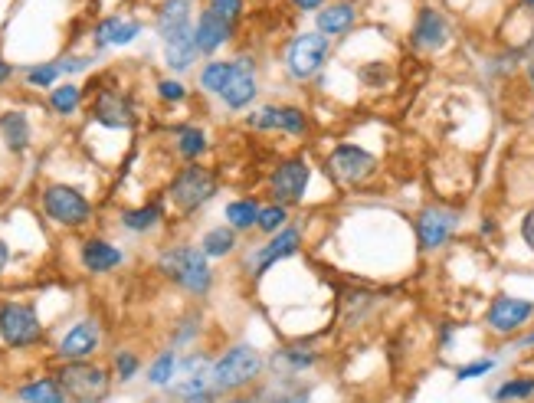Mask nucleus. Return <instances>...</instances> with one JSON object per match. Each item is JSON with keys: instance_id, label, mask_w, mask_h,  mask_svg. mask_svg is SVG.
<instances>
[{"instance_id": "obj_1", "label": "nucleus", "mask_w": 534, "mask_h": 403, "mask_svg": "<svg viewBox=\"0 0 534 403\" xmlns=\"http://www.w3.org/2000/svg\"><path fill=\"white\" fill-rule=\"evenodd\" d=\"M154 272L191 299H207L217 286V269L197 243H168L154 256Z\"/></svg>"}, {"instance_id": "obj_2", "label": "nucleus", "mask_w": 534, "mask_h": 403, "mask_svg": "<svg viewBox=\"0 0 534 403\" xmlns=\"http://www.w3.org/2000/svg\"><path fill=\"white\" fill-rule=\"evenodd\" d=\"M266 374H269L266 351L253 345V341H233V345H227L213 358L210 387L220 397L249 394V390H256L266 381Z\"/></svg>"}, {"instance_id": "obj_3", "label": "nucleus", "mask_w": 534, "mask_h": 403, "mask_svg": "<svg viewBox=\"0 0 534 403\" xmlns=\"http://www.w3.org/2000/svg\"><path fill=\"white\" fill-rule=\"evenodd\" d=\"M381 171H384L381 158L371 148L358 145V141H338L322 158V174L338 191H348V194L367 191L381 177Z\"/></svg>"}, {"instance_id": "obj_4", "label": "nucleus", "mask_w": 534, "mask_h": 403, "mask_svg": "<svg viewBox=\"0 0 534 403\" xmlns=\"http://www.w3.org/2000/svg\"><path fill=\"white\" fill-rule=\"evenodd\" d=\"M220 171L210 168V164L197 161V164H184L171 174L168 187H164V200L168 207L177 210L181 217H194L204 207H210L213 200L220 197Z\"/></svg>"}, {"instance_id": "obj_5", "label": "nucleus", "mask_w": 534, "mask_h": 403, "mask_svg": "<svg viewBox=\"0 0 534 403\" xmlns=\"http://www.w3.org/2000/svg\"><path fill=\"white\" fill-rule=\"evenodd\" d=\"M331 56H335V43L328 37H322L318 30H299L282 46V73L295 86H308L328 73Z\"/></svg>"}, {"instance_id": "obj_6", "label": "nucleus", "mask_w": 534, "mask_h": 403, "mask_svg": "<svg viewBox=\"0 0 534 403\" xmlns=\"http://www.w3.org/2000/svg\"><path fill=\"white\" fill-rule=\"evenodd\" d=\"M394 289H377L367 282H351V286L335 289V325L348 335H358L367 325H374L387 308Z\"/></svg>"}, {"instance_id": "obj_7", "label": "nucleus", "mask_w": 534, "mask_h": 403, "mask_svg": "<svg viewBox=\"0 0 534 403\" xmlns=\"http://www.w3.org/2000/svg\"><path fill=\"white\" fill-rule=\"evenodd\" d=\"M410 230L420 256L443 253L462 230V210L456 204H446V200H430L410 217Z\"/></svg>"}, {"instance_id": "obj_8", "label": "nucleus", "mask_w": 534, "mask_h": 403, "mask_svg": "<svg viewBox=\"0 0 534 403\" xmlns=\"http://www.w3.org/2000/svg\"><path fill=\"white\" fill-rule=\"evenodd\" d=\"M56 381L63 384L69 403H105L115 390L112 367L102 361H66L53 367Z\"/></svg>"}, {"instance_id": "obj_9", "label": "nucleus", "mask_w": 534, "mask_h": 403, "mask_svg": "<svg viewBox=\"0 0 534 403\" xmlns=\"http://www.w3.org/2000/svg\"><path fill=\"white\" fill-rule=\"evenodd\" d=\"M40 210L59 230H86L96 220V204L79 187L63 181H50L40 187Z\"/></svg>"}, {"instance_id": "obj_10", "label": "nucleus", "mask_w": 534, "mask_h": 403, "mask_svg": "<svg viewBox=\"0 0 534 403\" xmlns=\"http://www.w3.org/2000/svg\"><path fill=\"white\" fill-rule=\"evenodd\" d=\"M312 177H315V164L305 151L282 154L266 174V194H269V200H276V204H286L295 210L305 204Z\"/></svg>"}, {"instance_id": "obj_11", "label": "nucleus", "mask_w": 534, "mask_h": 403, "mask_svg": "<svg viewBox=\"0 0 534 403\" xmlns=\"http://www.w3.org/2000/svg\"><path fill=\"white\" fill-rule=\"evenodd\" d=\"M302 253H305V230L289 223V227L279 230L276 236L249 246L243 253V272L249 282H259V279H266L276 266L289 263V259L302 256Z\"/></svg>"}, {"instance_id": "obj_12", "label": "nucleus", "mask_w": 534, "mask_h": 403, "mask_svg": "<svg viewBox=\"0 0 534 403\" xmlns=\"http://www.w3.org/2000/svg\"><path fill=\"white\" fill-rule=\"evenodd\" d=\"M322 335H295L289 341H279L276 348L266 354L269 374H286V377H312L328 364V351L318 345Z\"/></svg>"}, {"instance_id": "obj_13", "label": "nucleus", "mask_w": 534, "mask_h": 403, "mask_svg": "<svg viewBox=\"0 0 534 403\" xmlns=\"http://www.w3.org/2000/svg\"><path fill=\"white\" fill-rule=\"evenodd\" d=\"M531 325H534V299H525V295L498 292L482 312V328L498 341H515Z\"/></svg>"}, {"instance_id": "obj_14", "label": "nucleus", "mask_w": 534, "mask_h": 403, "mask_svg": "<svg viewBox=\"0 0 534 403\" xmlns=\"http://www.w3.org/2000/svg\"><path fill=\"white\" fill-rule=\"evenodd\" d=\"M0 341L10 351H27L46 341V325L33 302L4 299L0 302Z\"/></svg>"}, {"instance_id": "obj_15", "label": "nucleus", "mask_w": 534, "mask_h": 403, "mask_svg": "<svg viewBox=\"0 0 534 403\" xmlns=\"http://www.w3.org/2000/svg\"><path fill=\"white\" fill-rule=\"evenodd\" d=\"M89 96V118L102 128H112V132H128V128L138 125V109L135 99L128 96L125 89L118 86H105V82H92L86 86Z\"/></svg>"}, {"instance_id": "obj_16", "label": "nucleus", "mask_w": 534, "mask_h": 403, "mask_svg": "<svg viewBox=\"0 0 534 403\" xmlns=\"http://www.w3.org/2000/svg\"><path fill=\"white\" fill-rule=\"evenodd\" d=\"M453 37H456V30H453V20H449L446 10L436 4H423V7H417V14H413L407 46L417 56H439L443 50H449Z\"/></svg>"}, {"instance_id": "obj_17", "label": "nucleus", "mask_w": 534, "mask_h": 403, "mask_svg": "<svg viewBox=\"0 0 534 403\" xmlns=\"http://www.w3.org/2000/svg\"><path fill=\"white\" fill-rule=\"evenodd\" d=\"M259 56L253 50H240L233 56V76L227 82V89L220 92V105L227 112H249L256 109L259 99Z\"/></svg>"}, {"instance_id": "obj_18", "label": "nucleus", "mask_w": 534, "mask_h": 403, "mask_svg": "<svg viewBox=\"0 0 534 403\" xmlns=\"http://www.w3.org/2000/svg\"><path fill=\"white\" fill-rule=\"evenodd\" d=\"M102 341H105L102 322H99V318L86 315V318H79V322H73L63 331V338L53 345V358H56V364L92 361L102 351Z\"/></svg>"}, {"instance_id": "obj_19", "label": "nucleus", "mask_w": 534, "mask_h": 403, "mask_svg": "<svg viewBox=\"0 0 534 403\" xmlns=\"http://www.w3.org/2000/svg\"><path fill=\"white\" fill-rule=\"evenodd\" d=\"M236 33H240V23H233L227 17H220L217 10H210L204 4V10L197 14L194 20V43H197V53L213 59L223 46L236 40Z\"/></svg>"}, {"instance_id": "obj_20", "label": "nucleus", "mask_w": 534, "mask_h": 403, "mask_svg": "<svg viewBox=\"0 0 534 403\" xmlns=\"http://www.w3.org/2000/svg\"><path fill=\"white\" fill-rule=\"evenodd\" d=\"M141 33H145V23H141L138 17L109 14V17H102L96 27H92V46H96V53L122 50V46H132Z\"/></svg>"}, {"instance_id": "obj_21", "label": "nucleus", "mask_w": 534, "mask_h": 403, "mask_svg": "<svg viewBox=\"0 0 534 403\" xmlns=\"http://www.w3.org/2000/svg\"><path fill=\"white\" fill-rule=\"evenodd\" d=\"M125 250L112 240H105V236H86V240L79 243V266L82 272H89V276H109V272L122 269L125 266Z\"/></svg>"}, {"instance_id": "obj_22", "label": "nucleus", "mask_w": 534, "mask_h": 403, "mask_svg": "<svg viewBox=\"0 0 534 403\" xmlns=\"http://www.w3.org/2000/svg\"><path fill=\"white\" fill-rule=\"evenodd\" d=\"M361 23V4L358 0H328L315 14V30L328 37L331 43L351 37V30Z\"/></svg>"}, {"instance_id": "obj_23", "label": "nucleus", "mask_w": 534, "mask_h": 403, "mask_svg": "<svg viewBox=\"0 0 534 403\" xmlns=\"http://www.w3.org/2000/svg\"><path fill=\"white\" fill-rule=\"evenodd\" d=\"M253 394L259 403H312V381L308 377H286V374H266Z\"/></svg>"}, {"instance_id": "obj_24", "label": "nucleus", "mask_w": 534, "mask_h": 403, "mask_svg": "<svg viewBox=\"0 0 534 403\" xmlns=\"http://www.w3.org/2000/svg\"><path fill=\"white\" fill-rule=\"evenodd\" d=\"M194 0H164V4L154 10V33H158V40H174L181 37V33H191L194 30Z\"/></svg>"}, {"instance_id": "obj_25", "label": "nucleus", "mask_w": 534, "mask_h": 403, "mask_svg": "<svg viewBox=\"0 0 534 403\" xmlns=\"http://www.w3.org/2000/svg\"><path fill=\"white\" fill-rule=\"evenodd\" d=\"M164 220H168V200L164 197H154L145 200V204L138 207H125L118 210V227L125 233H135V236H148L158 227H164Z\"/></svg>"}, {"instance_id": "obj_26", "label": "nucleus", "mask_w": 534, "mask_h": 403, "mask_svg": "<svg viewBox=\"0 0 534 403\" xmlns=\"http://www.w3.org/2000/svg\"><path fill=\"white\" fill-rule=\"evenodd\" d=\"M171 148L184 164H197L207 158L210 151V135L204 125L197 122H181L171 128Z\"/></svg>"}, {"instance_id": "obj_27", "label": "nucleus", "mask_w": 534, "mask_h": 403, "mask_svg": "<svg viewBox=\"0 0 534 403\" xmlns=\"http://www.w3.org/2000/svg\"><path fill=\"white\" fill-rule=\"evenodd\" d=\"M197 246L204 250V256L210 259V263H220V259H233L236 253H240L243 236L233 227H227V223H213V227H207L204 233H200Z\"/></svg>"}, {"instance_id": "obj_28", "label": "nucleus", "mask_w": 534, "mask_h": 403, "mask_svg": "<svg viewBox=\"0 0 534 403\" xmlns=\"http://www.w3.org/2000/svg\"><path fill=\"white\" fill-rule=\"evenodd\" d=\"M0 141L10 154H23L33 145V122L23 109H4L0 112Z\"/></svg>"}, {"instance_id": "obj_29", "label": "nucleus", "mask_w": 534, "mask_h": 403, "mask_svg": "<svg viewBox=\"0 0 534 403\" xmlns=\"http://www.w3.org/2000/svg\"><path fill=\"white\" fill-rule=\"evenodd\" d=\"M259 210H263V200H259L256 194L233 197V200H227V204H223V223H227V227H233L240 236L256 233Z\"/></svg>"}, {"instance_id": "obj_30", "label": "nucleus", "mask_w": 534, "mask_h": 403, "mask_svg": "<svg viewBox=\"0 0 534 403\" xmlns=\"http://www.w3.org/2000/svg\"><path fill=\"white\" fill-rule=\"evenodd\" d=\"M14 397L20 403H69L66 400V390L63 384L56 381V374H40V377H30V381H23L17 390H14Z\"/></svg>"}, {"instance_id": "obj_31", "label": "nucleus", "mask_w": 534, "mask_h": 403, "mask_svg": "<svg viewBox=\"0 0 534 403\" xmlns=\"http://www.w3.org/2000/svg\"><path fill=\"white\" fill-rule=\"evenodd\" d=\"M177 374H181V351L161 348L145 367V384L151 390H168L177 381Z\"/></svg>"}, {"instance_id": "obj_32", "label": "nucleus", "mask_w": 534, "mask_h": 403, "mask_svg": "<svg viewBox=\"0 0 534 403\" xmlns=\"http://www.w3.org/2000/svg\"><path fill=\"white\" fill-rule=\"evenodd\" d=\"M200 335H204V312L200 308H187V312L177 318L171 335H168V348L174 351H191Z\"/></svg>"}, {"instance_id": "obj_33", "label": "nucleus", "mask_w": 534, "mask_h": 403, "mask_svg": "<svg viewBox=\"0 0 534 403\" xmlns=\"http://www.w3.org/2000/svg\"><path fill=\"white\" fill-rule=\"evenodd\" d=\"M82 102H86V86H79V82H59L46 92V105L56 118H73L82 109Z\"/></svg>"}, {"instance_id": "obj_34", "label": "nucleus", "mask_w": 534, "mask_h": 403, "mask_svg": "<svg viewBox=\"0 0 534 403\" xmlns=\"http://www.w3.org/2000/svg\"><path fill=\"white\" fill-rule=\"evenodd\" d=\"M276 135H286L295 141L312 138V115L299 102H279V128Z\"/></svg>"}, {"instance_id": "obj_35", "label": "nucleus", "mask_w": 534, "mask_h": 403, "mask_svg": "<svg viewBox=\"0 0 534 403\" xmlns=\"http://www.w3.org/2000/svg\"><path fill=\"white\" fill-rule=\"evenodd\" d=\"M230 76H233V56H230V59L213 56V59H207L204 66H200L197 89L204 92V96H217V99H220V92L227 89Z\"/></svg>"}, {"instance_id": "obj_36", "label": "nucleus", "mask_w": 534, "mask_h": 403, "mask_svg": "<svg viewBox=\"0 0 534 403\" xmlns=\"http://www.w3.org/2000/svg\"><path fill=\"white\" fill-rule=\"evenodd\" d=\"M492 403H531L534 400V374H512L489 387Z\"/></svg>"}, {"instance_id": "obj_37", "label": "nucleus", "mask_w": 534, "mask_h": 403, "mask_svg": "<svg viewBox=\"0 0 534 403\" xmlns=\"http://www.w3.org/2000/svg\"><path fill=\"white\" fill-rule=\"evenodd\" d=\"M292 223V207L286 204H276V200H266L263 210H259V220H256V233L269 240V236H276L279 230H286Z\"/></svg>"}, {"instance_id": "obj_38", "label": "nucleus", "mask_w": 534, "mask_h": 403, "mask_svg": "<svg viewBox=\"0 0 534 403\" xmlns=\"http://www.w3.org/2000/svg\"><path fill=\"white\" fill-rule=\"evenodd\" d=\"M243 128L253 135H276L279 128V102H263L256 109H249L243 115Z\"/></svg>"}, {"instance_id": "obj_39", "label": "nucleus", "mask_w": 534, "mask_h": 403, "mask_svg": "<svg viewBox=\"0 0 534 403\" xmlns=\"http://www.w3.org/2000/svg\"><path fill=\"white\" fill-rule=\"evenodd\" d=\"M498 364L502 358L498 354H479V358L472 361H462L456 371H453V381L456 384H472V381H482V377H492L498 371Z\"/></svg>"}, {"instance_id": "obj_40", "label": "nucleus", "mask_w": 534, "mask_h": 403, "mask_svg": "<svg viewBox=\"0 0 534 403\" xmlns=\"http://www.w3.org/2000/svg\"><path fill=\"white\" fill-rule=\"evenodd\" d=\"M109 367H112L115 384H132L141 374V354L132 351V348H115L112 358H109Z\"/></svg>"}, {"instance_id": "obj_41", "label": "nucleus", "mask_w": 534, "mask_h": 403, "mask_svg": "<svg viewBox=\"0 0 534 403\" xmlns=\"http://www.w3.org/2000/svg\"><path fill=\"white\" fill-rule=\"evenodd\" d=\"M59 63L56 59H50V63H33L23 69V82H27V89H37V92H50L53 86H59Z\"/></svg>"}, {"instance_id": "obj_42", "label": "nucleus", "mask_w": 534, "mask_h": 403, "mask_svg": "<svg viewBox=\"0 0 534 403\" xmlns=\"http://www.w3.org/2000/svg\"><path fill=\"white\" fill-rule=\"evenodd\" d=\"M358 79L367 89H384L390 86V79H394V66L384 63V59H371V63L358 66Z\"/></svg>"}, {"instance_id": "obj_43", "label": "nucleus", "mask_w": 534, "mask_h": 403, "mask_svg": "<svg viewBox=\"0 0 534 403\" xmlns=\"http://www.w3.org/2000/svg\"><path fill=\"white\" fill-rule=\"evenodd\" d=\"M154 92H158V99L164 105H184L187 99H191V89H187L177 76H161L158 82H154Z\"/></svg>"}, {"instance_id": "obj_44", "label": "nucleus", "mask_w": 534, "mask_h": 403, "mask_svg": "<svg viewBox=\"0 0 534 403\" xmlns=\"http://www.w3.org/2000/svg\"><path fill=\"white\" fill-rule=\"evenodd\" d=\"M59 73L63 76H76V73H89L92 63H96V56L92 53H69V56H59Z\"/></svg>"}, {"instance_id": "obj_45", "label": "nucleus", "mask_w": 534, "mask_h": 403, "mask_svg": "<svg viewBox=\"0 0 534 403\" xmlns=\"http://www.w3.org/2000/svg\"><path fill=\"white\" fill-rule=\"evenodd\" d=\"M462 325L459 322H449V318H443V322H436V348L439 351H453L456 348V338H459Z\"/></svg>"}, {"instance_id": "obj_46", "label": "nucleus", "mask_w": 534, "mask_h": 403, "mask_svg": "<svg viewBox=\"0 0 534 403\" xmlns=\"http://www.w3.org/2000/svg\"><path fill=\"white\" fill-rule=\"evenodd\" d=\"M207 7L233 23H243V14H246V0H207Z\"/></svg>"}, {"instance_id": "obj_47", "label": "nucleus", "mask_w": 534, "mask_h": 403, "mask_svg": "<svg viewBox=\"0 0 534 403\" xmlns=\"http://www.w3.org/2000/svg\"><path fill=\"white\" fill-rule=\"evenodd\" d=\"M518 236H521V243H525V250L534 253V207H528L518 217Z\"/></svg>"}, {"instance_id": "obj_48", "label": "nucleus", "mask_w": 534, "mask_h": 403, "mask_svg": "<svg viewBox=\"0 0 534 403\" xmlns=\"http://www.w3.org/2000/svg\"><path fill=\"white\" fill-rule=\"evenodd\" d=\"M286 4L292 7V14H312L315 17L328 0H286Z\"/></svg>"}, {"instance_id": "obj_49", "label": "nucleus", "mask_w": 534, "mask_h": 403, "mask_svg": "<svg viewBox=\"0 0 534 403\" xmlns=\"http://www.w3.org/2000/svg\"><path fill=\"white\" fill-rule=\"evenodd\" d=\"M508 348L512 351H534V325L528 331H521L515 341H508Z\"/></svg>"}, {"instance_id": "obj_50", "label": "nucleus", "mask_w": 534, "mask_h": 403, "mask_svg": "<svg viewBox=\"0 0 534 403\" xmlns=\"http://www.w3.org/2000/svg\"><path fill=\"white\" fill-rule=\"evenodd\" d=\"M223 397L217 394V390H200V394H191V397H184V400H177V403H220Z\"/></svg>"}, {"instance_id": "obj_51", "label": "nucleus", "mask_w": 534, "mask_h": 403, "mask_svg": "<svg viewBox=\"0 0 534 403\" xmlns=\"http://www.w3.org/2000/svg\"><path fill=\"white\" fill-rule=\"evenodd\" d=\"M14 76H17V66L10 63V59H4V56H0V89H4L7 82L14 79Z\"/></svg>"}, {"instance_id": "obj_52", "label": "nucleus", "mask_w": 534, "mask_h": 403, "mask_svg": "<svg viewBox=\"0 0 534 403\" xmlns=\"http://www.w3.org/2000/svg\"><path fill=\"white\" fill-rule=\"evenodd\" d=\"M10 259H14V250H10V243L0 236V276L7 272V266H10Z\"/></svg>"}, {"instance_id": "obj_53", "label": "nucleus", "mask_w": 534, "mask_h": 403, "mask_svg": "<svg viewBox=\"0 0 534 403\" xmlns=\"http://www.w3.org/2000/svg\"><path fill=\"white\" fill-rule=\"evenodd\" d=\"M521 76H525V86L531 92V99H534V56L525 63V69H521Z\"/></svg>"}, {"instance_id": "obj_54", "label": "nucleus", "mask_w": 534, "mask_h": 403, "mask_svg": "<svg viewBox=\"0 0 534 403\" xmlns=\"http://www.w3.org/2000/svg\"><path fill=\"white\" fill-rule=\"evenodd\" d=\"M220 403H259V397L249 390V394H233V397H223Z\"/></svg>"}, {"instance_id": "obj_55", "label": "nucleus", "mask_w": 534, "mask_h": 403, "mask_svg": "<svg viewBox=\"0 0 534 403\" xmlns=\"http://www.w3.org/2000/svg\"><path fill=\"white\" fill-rule=\"evenodd\" d=\"M495 230H498V223H495L492 217H485V220H482V227H479V233H482V236H492Z\"/></svg>"}, {"instance_id": "obj_56", "label": "nucleus", "mask_w": 534, "mask_h": 403, "mask_svg": "<svg viewBox=\"0 0 534 403\" xmlns=\"http://www.w3.org/2000/svg\"><path fill=\"white\" fill-rule=\"evenodd\" d=\"M518 4L525 7V10H531V14H534V0H518Z\"/></svg>"}]
</instances>
